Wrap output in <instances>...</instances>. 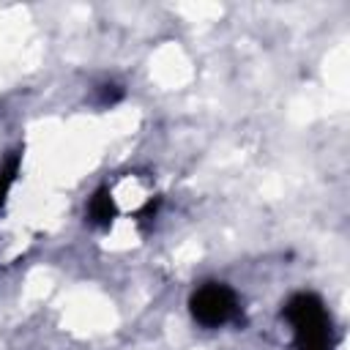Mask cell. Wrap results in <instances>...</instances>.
Listing matches in <instances>:
<instances>
[{
    "mask_svg": "<svg viewBox=\"0 0 350 350\" xmlns=\"http://www.w3.org/2000/svg\"><path fill=\"white\" fill-rule=\"evenodd\" d=\"M14 172H16V161L11 164V170H8V172H5V170L0 172V202L5 200V191H8V186H11V180H14Z\"/></svg>",
    "mask_w": 350,
    "mask_h": 350,
    "instance_id": "3957f363",
    "label": "cell"
},
{
    "mask_svg": "<svg viewBox=\"0 0 350 350\" xmlns=\"http://www.w3.org/2000/svg\"><path fill=\"white\" fill-rule=\"evenodd\" d=\"M189 306H191V314H194L197 323H202L208 328H216V325H224L227 320L235 317L238 298H235V293L227 284L208 282V284H202V287L194 290Z\"/></svg>",
    "mask_w": 350,
    "mask_h": 350,
    "instance_id": "7a4b0ae2",
    "label": "cell"
},
{
    "mask_svg": "<svg viewBox=\"0 0 350 350\" xmlns=\"http://www.w3.org/2000/svg\"><path fill=\"white\" fill-rule=\"evenodd\" d=\"M298 350H331V317L320 298L295 295L284 309Z\"/></svg>",
    "mask_w": 350,
    "mask_h": 350,
    "instance_id": "6da1fadb",
    "label": "cell"
}]
</instances>
